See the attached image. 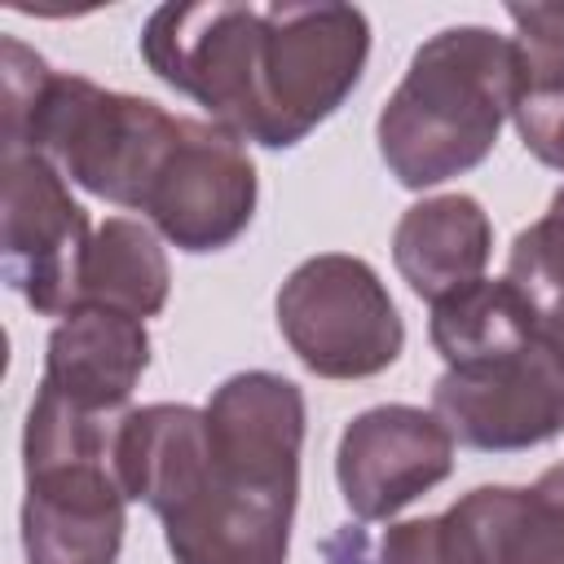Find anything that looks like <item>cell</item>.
<instances>
[{"label":"cell","mask_w":564,"mask_h":564,"mask_svg":"<svg viewBox=\"0 0 564 564\" xmlns=\"http://www.w3.org/2000/svg\"><path fill=\"white\" fill-rule=\"evenodd\" d=\"M516 101V48L494 26L423 40L379 110V159L405 189H432L489 159Z\"/></svg>","instance_id":"7a4b0ae2"},{"label":"cell","mask_w":564,"mask_h":564,"mask_svg":"<svg viewBox=\"0 0 564 564\" xmlns=\"http://www.w3.org/2000/svg\"><path fill=\"white\" fill-rule=\"evenodd\" d=\"M494 564H564V463L546 467L529 489H471Z\"/></svg>","instance_id":"ac0fdd59"},{"label":"cell","mask_w":564,"mask_h":564,"mask_svg":"<svg viewBox=\"0 0 564 564\" xmlns=\"http://www.w3.org/2000/svg\"><path fill=\"white\" fill-rule=\"evenodd\" d=\"M0 256L4 282L40 313L66 317L79 304V269L93 242L88 212L70 198L66 176L35 150H4Z\"/></svg>","instance_id":"ba28073f"},{"label":"cell","mask_w":564,"mask_h":564,"mask_svg":"<svg viewBox=\"0 0 564 564\" xmlns=\"http://www.w3.org/2000/svg\"><path fill=\"white\" fill-rule=\"evenodd\" d=\"M427 339L441 352L445 370H458L520 352L524 344L538 339V330L507 278H476L432 304Z\"/></svg>","instance_id":"e0dca14e"},{"label":"cell","mask_w":564,"mask_h":564,"mask_svg":"<svg viewBox=\"0 0 564 564\" xmlns=\"http://www.w3.org/2000/svg\"><path fill=\"white\" fill-rule=\"evenodd\" d=\"M507 282L524 300L538 339L564 357V220L542 216L516 234L507 251Z\"/></svg>","instance_id":"d6986e66"},{"label":"cell","mask_w":564,"mask_h":564,"mask_svg":"<svg viewBox=\"0 0 564 564\" xmlns=\"http://www.w3.org/2000/svg\"><path fill=\"white\" fill-rule=\"evenodd\" d=\"M256 198L260 181L247 145L212 119L181 115V137L163 172L154 176L141 212L176 251L207 256L225 251L247 234Z\"/></svg>","instance_id":"30bf717a"},{"label":"cell","mask_w":564,"mask_h":564,"mask_svg":"<svg viewBox=\"0 0 564 564\" xmlns=\"http://www.w3.org/2000/svg\"><path fill=\"white\" fill-rule=\"evenodd\" d=\"M278 330L317 379L383 375L405 348V322L383 278L344 251L295 264L278 291Z\"/></svg>","instance_id":"8992f818"},{"label":"cell","mask_w":564,"mask_h":564,"mask_svg":"<svg viewBox=\"0 0 564 564\" xmlns=\"http://www.w3.org/2000/svg\"><path fill=\"white\" fill-rule=\"evenodd\" d=\"M150 366V330L141 317L115 313V308H70L44 348V379L57 401L84 410L123 419L141 375Z\"/></svg>","instance_id":"4fadbf2b"},{"label":"cell","mask_w":564,"mask_h":564,"mask_svg":"<svg viewBox=\"0 0 564 564\" xmlns=\"http://www.w3.org/2000/svg\"><path fill=\"white\" fill-rule=\"evenodd\" d=\"M432 410L467 449L516 454L564 436V357L542 339L520 352L445 370Z\"/></svg>","instance_id":"9c48e42d"},{"label":"cell","mask_w":564,"mask_h":564,"mask_svg":"<svg viewBox=\"0 0 564 564\" xmlns=\"http://www.w3.org/2000/svg\"><path fill=\"white\" fill-rule=\"evenodd\" d=\"M375 555L379 564H494L476 494H463L441 516L388 524L375 542Z\"/></svg>","instance_id":"ffe728a7"},{"label":"cell","mask_w":564,"mask_h":564,"mask_svg":"<svg viewBox=\"0 0 564 564\" xmlns=\"http://www.w3.org/2000/svg\"><path fill=\"white\" fill-rule=\"evenodd\" d=\"M546 216H555V220H564V189H555V198H551V212Z\"/></svg>","instance_id":"44dd1931"},{"label":"cell","mask_w":564,"mask_h":564,"mask_svg":"<svg viewBox=\"0 0 564 564\" xmlns=\"http://www.w3.org/2000/svg\"><path fill=\"white\" fill-rule=\"evenodd\" d=\"M167 291H172V269H167V251L159 247L154 229L128 216H106L93 229V242L79 269L75 308L97 304V308H115V313L145 322L163 313Z\"/></svg>","instance_id":"2e32d148"},{"label":"cell","mask_w":564,"mask_h":564,"mask_svg":"<svg viewBox=\"0 0 564 564\" xmlns=\"http://www.w3.org/2000/svg\"><path fill=\"white\" fill-rule=\"evenodd\" d=\"M115 476L128 502L163 520L176 564H286L295 511L207 489L203 410L172 401L128 410L115 432Z\"/></svg>","instance_id":"3957f363"},{"label":"cell","mask_w":564,"mask_h":564,"mask_svg":"<svg viewBox=\"0 0 564 564\" xmlns=\"http://www.w3.org/2000/svg\"><path fill=\"white\" fill-rule=\"evenodd\" d=\"M123 419L84 414L35 392L22 432V551L26 564H115L128 529V498L115 476Z\"/></svg>","instance_id":"277c9868"},{"label":"cell","mask_w":564,"mask_h":564,"mask_svg":"<svg viewBox=\"0 0 564 564\" xmlns=\"http://www.w3.org/2000/svg\"><path fill=\"white\" fill-rule=\"evenodd\" d=\"M489 256H494V225H489V212L471 194L423 198L405 207L392 229L397 273L427 304L476 282Z\"/></svg>","instance_id":"5bb4252c"},{"label":"cell","mask_w":564,"mask_h":564,"mask_svg":"<svg viewBox=\"0 0 564 564\" xmlns=\"http://www.w3.org/2000/svg\"><path fill=\"white\" fill-rule=\"evenodd\" d=\"M0 53L4 150H35L70 176V185L141 212L181 137V115L150 97L101 88L84 75H57L13 35Z\"/></svg>","instance_id":"6da1fadb"},{"label":"cell","mask_w":564,"mask_h":564,"mask_svg":"<svg viewBox=\"0 0 564 564\" xmlns=\"http://www.w3.org/2000/svg\"><path fill=\"white\" fill-rule=\"evenodd\" d=\"M516 22L511 123L524 150L564 172V4H507Z\"/></svg>","instance_id":"9a60e30c"},{"label":"cell","mask_w":564,"mask_h":564,"mask_svg":"<svg viewBox=\"0 0 564 564\" xmlns=\"http://www.w3.org/2000/svg\"><path fill=\"white\" fill-rule=\"evenodd\" d=\"M256 18L260 4L234 0L159 4L141 26V57L167 88L198 101L212 115V123L238 137Z\"/></svg>","instance_id":"7c38bea8"},{"label":"cell","mask_w":564,"mask_h":564,"mask_svg":"<svg viewBox=\"0 0 564 564\" xmlns=\"http://www.w3.org/2000/svg\"><path fill=\"white\" fill-rule=\"evenodd\" d=\"M370 22L339 0H278L256 18L247 53V101L238 141L264 150L300 145L361 84Z\"/></svg>","instance_id":"5b68a950"},{"label":"cell","mask_w":564,"mask_h":564,"mask_svg":"<svg viewBox=\"0 0 564 564\" xmlns=\"http://www.w3.org/2000/svg\"><path fill=\"white\" fill-rule=\"evenodd\" d=\"M454 471V436L423 405L361 410L335 449V480L357 520H388Z\"/></svg>","instance_id":"8fae6325"},{"label":"cell","mask_w":564,"mask_h":564,"mask_svg":"<svg viewBox=\"0 0 564 564\" xmlns=\"http://www.w3.org/2000/svg\"><path fill=\"white\" fill-rule=\"evenodd\" d=\"M207 419V489L220 498H247L295 511L300 498V449H304V392L273 370L229 375Z\"/></svg>","instance_id":"52a82bcc"}]
</instances>
